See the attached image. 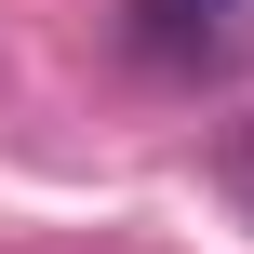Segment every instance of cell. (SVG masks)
<instances>
[{"mask_svg":"<svg viewBox=\"0 0 254 254\" xmlns=\"http://www.w3.org/2000/svg\"><path fill=\"white\" fill-rule=\"evenodd\" d=\"M214 174H228V201H241V214H254V121H241V134H228V161H214Z\"/></svg>","mask_w":254,"mask_h":254,"instance_id":"cell-2","label":"cell"},{"mask_svg":"<svg viewBox=\"0 0 254 254\" xmlns=\"http://www.w3.org/2000/svg\"><path fill=\"white\" fill-rule=\"evenodd\" d=\"M254 40V0H121V54L161 80H214Z\"/></svg>","mask_w":254,"mask_h":254,"instance_id":"cell-1","label":"cell"}]
</instances>
